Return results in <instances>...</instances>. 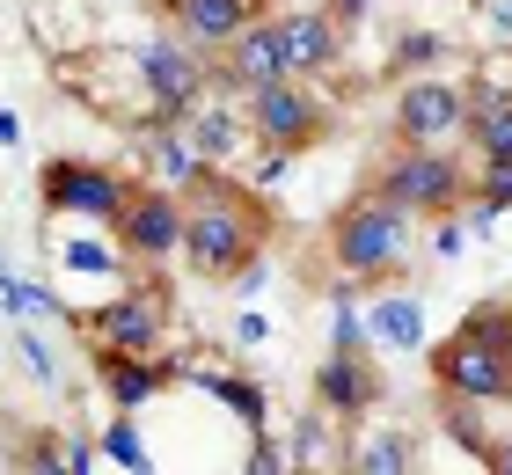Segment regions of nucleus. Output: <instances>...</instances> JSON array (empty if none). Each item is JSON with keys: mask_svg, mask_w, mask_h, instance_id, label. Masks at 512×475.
<instances>
[{"mask_svg": "<svg viewBox=\"0 0 512 475\" xmlns=\"http://www.w3.org/2000/svg\"><path fill=\"white\" fill-rule=\"evenodd\" d=\"M110 242L125 249L132 271L154 278L169 256H183V198H176V190H161V183H139L132 176V198L118 212V227H110Z\"/></svg>", "mask_w": 512, "mask_h": 475, "instance_id": "obj_9", "label": "nucleus"}, {"mask_svg": "<svg viewBox=\"0 0 512 475\" xmlns=\"http://www.w3.org/2000/svg\"><path fill=\"white\" fill-rule=\"evenodd\" d=\"M447 52H454V44L439 37V30H410L403 44H395V74H403V66H439Z\"/></svg>", "mask_w": 512, "mask_h": 475, "instance_id": "obj_26", "label": "nucleus"}, {"mask_svg": "<svg viewBox=\"0 0 512 475\" xmlns=\"http://www.w3.org/2000/svg\"><path fill=\"white\" fill-rule=\"evenodd\" d=\"M59 227H66V220H59ZM52 256H59V271H74V278H103L110 293H125V285H132L125 249H118V242H103V234H88V227H66ZM139 278H147V271H139Z\"/></svg>", "mask_w": 512, "mask_h": 475, "instance_id": "obj_18", "label": "nucleus"}, {"mask_svg": "<svg viewBox=\"0 0 512 475\" xmlns=\"http://www.w3.org/2000/svg\"><path fill=\"white\" fill-rule=\"evenodd\" d=\"M96 380H103V395H110L118 417H139L147 402H161L176 388V366L169 359H118V351H96Z\"/></svg>", "mask_w": 512, "mask_h": 475, "instance_id": "obj_15", "label": "nucleus"}, {"mask_svg": "<svg viewBox=\"0 0 512 475\" xmlns=\"http://www.w3.org/2000/svg\"><path fill=\"white\" fill-rule=\"evenodd\" d=\"M88 344L96 351H118V359H161V344H169V293H161L154 278H132L125 293H110L88 307Z\"/></svg>", "mask_w": 512, "mask_h": 475, "instance_id": "obj_7", "label": "nucleus"}, {"mask_svg": "<svg viewBox=\"0 0 512 475\" xmlns=\"http://www.w3.org/2000/svg\"><path fill=\"white\" fill-rule=\"evenodd\" d=\"M0 315H15V322H44V315H59V322H81L74 307H66L52 285H30V278H15V271H0Z\"/></svg>", "mask_w": 512, "mask_h": 475, "instance_id": "obj_20", "label": "nucleus"}, {"mask_svg": "<svg viewBox=\"0 0 512 475\" xmlns=\"http://www.w3.org/2000/svg\"><path fill=\"white\" fill-rule=\"evenodd\" d=\"M388 132H395V147H454L469 132V88L447 74H410L395 88Z\"/></svg>", "mask_w": 512, "mask_h": 475, "instance_id": "obj_8", "label": "nucleus"}, {"mask_svg": "<svg viewBox=\"0 0 512 475\" xmlns=\"http://www.w3.org/2000/svg\"><path fill=\"white\" fill-rule=\"evenodd\" d=\"M15 366H22V373H30V380H37V388H59V366H52V344H44V337H37V329H22V337H15Z\"/></svg>", "mask_w": 512, "mask_h": 475, "instance_id": "obj_25", "label": "nucleus"}, {"mask_svg": "<svg viewBox=\"0 0 512 475\" xmlns=\"http://www.w3.org/2000/svg\"><path fill=\"white\" fill-rule=\"evenodd\" d=\"M425 344V307L410 293H374L366 300V351H417Z\"/></svg>", "mask_w": 512, "mask_h": 475, "instance_id": "obj_19", "label": "nucleus"}, {"mask_svg": "<svg viewBox=\"0 0 512 475\" xmlns=\"http://www.w3.org/2000/svg\"><path fill=\"white\" fill-rule=\"evenodd\" d=\"M278 44H286V81H322V74H337V59H344V30L330 22L322 0L278 15Z\"/></svg>", "mask_w": 512, "mask_h": 475, "instance_id": "obj_12", "label": "nucleus"}, {"mask_svg": "<svg viewBox=\"0 0 512 475\" xmlns=\"http://www.w3.org/2000/svg\"><path fill=\"white\" fill-rule=\"evenodd\" d=\"M44 212L66 227H118V212L132 198V176L125 169H110V161H81V154H59V161H44Z\"/></svg>", "mask_w": 512, "mask_h": 475, "instance_id": "obj_6", "label": "nucleus"}, {"mask_svg": "<svg viewBox=\"0 0 512 475\" xmlns=\"http://www.w3.org/2000/svg\"><path fill=\"white\" fill-rule=\"evenodd\" d=\"M322 8H330V22H337V30H359V22H366V8H374V0H322Z\"/></svg>", "mask_w": 512, "mask_h": 475, "instance_id": "obj_29", "label": "nucleus"}, {"mask_svg": "<svg viewBox=\"0 0 512 475\" xmlns=\"http://www.w3.org/2000/svg\"><path fill=\"white\" fill-rule=\"evenodd\" d=\"M461 249H469V227H461L454 212H447V220H432V256H439V264H454Z\"/></svg>", "mask_w": 512, "mask_h": 475, "instance_id": "obj_28", "label": "nucleus"}, {"mask_svg": "<svg viewBox=\"0 0 512 475\" xmlns=\"http://www.w3.org/2000/svg\"><path fill=\"white\" fill-rule=\"evenodd\" d=\"M461 139L476 147V169H483V161H512V88L505 81L483 74L469 88V132H461Z\"/></svg>", "mask_w": 512, "mask_h": 475, "instance_id": "obj_16", "label": "nucleus"}, {"mask_svg": "<svg viewBox=\"0 0 512 475\" xmlns=\"http://www.w3.org/2000/svg\"><path fill=\"white\" fill-rule=\"evenodd\" d=\"M432 388L447 402H476V410L512 402V307L505 300H476L454 337L432 344Z\"/></svg>", "mask_w": 512, "mask_h": 475, "instance_id": "obj_2", "label": "nucleus"}, {"mask_svg": "<svg viewBox=\"0 0 512 475\" xmlns=\"http://www.w3.org/2000/svg\"><path fill=\"white\" fill-rule=\"evenodd\" d=\"M410 242H417V220L381 198H352L330 220V264L344 285H388L410 264Z\"/></svg>", "mask_w": 512, "mask_h": 475, "instance_id": "obj_4", "label": "nucleus"}, {"mask_svg": "<svg viewBox=\"0 0 512 475\" xmlns=\"http://www.w3.org/2000/svg\"><path fill=\"white\" fill-rule=\"evenodd\" d=\"M469 198H483V205L505 220V212H512V161H483L476 183H469Z\"/></svg>", "mask_w": 512, "mask_h": 475, "instance_id": "obj_24", "label": "nucleus"}, {"mask_svg": "<svg viewBox=\"0 0 512 475\" xmlns=\"http://www.w3.org/2000/svg\"><path fill=\"white\" fill-rule=\"evenodd\" d=\"M15 475H74V439L52 432V424H37V432L22 439V454H15Z\"/></svg>", "mask_w": 512, "mask_h": 475, "instance_id": "obj_21", "label": "nucleus"}, {"mask_svg": "<svg viewBox=\"0 0 512 475\" xmlns=\"http://www.w3.org/2000/svg\"><path fill=\"white\" fill-rule=\"evenodd\" d=\"M286 81V44H278V22H264L256 15L249 30L220 52V66H213V88L220 95H235V103H249L256 88H278Z\"/></svg>", "mask_w": 512, "mask_h": 475, "instance_id": "obj_10", "label": "nucleus"}, {"mask_svg": "<svg viewBox=\"0 0 512 475\" xmlns=\"http://www.w3.org/2000/svg\"><path fill=\"white\" fill-rule=\"evenodd\" d=\"M483 468H491V475H512V432H498L491 446H483Z\"/></svg>", "mask_w": 512, "mask_h": 475, "instance_id": "obj_30", "label": "nucleus"}, {"mask_svg": "<svg viewBox=\"0 0 512 475\" xmlns=\"http://www.w3.org/2000/svg\"><path fill=\"white\" fill-rule=\"evenodd\" d=\"M242 475H293V454L278 446L271 432H256L249 439V454H242Z\"/></svg>", "mask_w": 512, "mask_h": 475, "instance_id": "obj_27", "label": "nucleus"}, {"mask_svg": "<svg viewBox=\"0 0 512 475\" xmlns=\"http://www.w3.org/2000/svg\"><path fill=\"white\" fill-rule=\"evenodd\" d=\"M103 454L118 461L125 475H154V446L139 439V424H132V417H110V424H103Z\"/></svg>", "mask_w": 512, "mask_h": 475, "instance_id": "obj_22", "label": "nucleus"}, {"mask_svg": "<svg viewBox=\"0 0 512 475\" xmlns=\"http://www.w3.org/2000/svg\"><path fill=\"white\" fill-rule=\"evenodd\" d=\"M256 22V0H169V30L191 44V52H227L242 30Z\"/></svg>", "mask_w": 512, "mask_h": 475, "instance_id": "obj_14", "label": "nucleus"}, {"mask_svg": "<svg viewBox=\"0 0 512 475\" xmlns=\"http://www.w3.org/2000/svg\"><path fill=\"white\" fill-rule=\"evenodd\" d=\"M264 234H271V205L242 176L205 169L183 190V264H191V278L235 285L242 271L264 264Z\"/></svg>", "mask_w": 512, "mask_h": 475, "instance_id": "obj_1", "label": "nucleus"}, {"mask_svg": "<svg viewBox=\"0 0 512 475\" xmlns=\"http://www.w3.org/2000/svg\"><path fill=\"white\" fill-rule=\"evenodd\" d=\"M242 125H249V147H271V154H315L337 125V103L322 95V81H278V88H256L242 103Z\"/></svg>", "mask_w": 512, "mask_h": 475, "instance_id": "obj_5", "label": "nucleus"}, {"mask_svg": "<svg viewBox=\"0 0 512 475\" xmlns=\"http://www.w3.org/2000/svg\"><path fill=\"white\" fill-rule=\"evenodd\" d=\"M469 169H461L454 147H388L374 161V183H366V198H381L395 212H410V220H447V212L469 205Z\"/></svg>", "mask_w": 512, "mask_h": 475, "instance_id": "obj_3", "label": "nucleus"}, {"mask_svg": "<svg viewBox=\"0 0 512 475\" xmlns=\"http://www.w3.org/2000/svg\"><path fill=\"white\" fill-rule=\"evenodd\" d=\"M439 424H447V439H454V446H469V454L483 461L491 432H483V410H476V402H447V395H439Z\"/></svg>", "mask_w": 512, "mask_h": 475, "instance_id": "obj_23", "label": "nucleus"}, {"mask_svg": "<svg viewBox=\"0 0 512 475\" xmlns=\"http://www.w3.org/2000/svg\"><path fill=\"white\" fill-rule=\"evenodd\" d=\"M337 475H417V439L395 424H366L344 439V468Z\"/></svg>", "mask_w": 512, "mask_h": 475, "instance_id": "obj_17", "label": "nucleus"}, {"mask_svg": "<svg viewBox=\"0 0 512 475\" xmlns=\"http://www.w3.org/2000/svg\"><path fill=\"white\" fill-rule=\"evenodd\" d=\"M183 139H191V154L205 161V169H227V161H242L249 154V125H242V103H235V95H205V103L191 110V117H183V125H176Z\"/></svg>", "mask_w": 512, "mask_h": 475, "instance_id": "obj_13", "label": "nucleus"}, {"mask_svg": "<svg viewBox=\"0 0 512 475\" xmlns=\"http://www.w3.org/2000/svg\"><path fill=\"white\" fill-rule=\"evenodd\" d=\"M235 337H242V344H264V337H271V322H264V315H242V322H235Z\"/></svg>", "mask_w": 512, "mask_h": 475, "instance_id": "obj_31", "label": "nucleus"}, {"mask_svg": "<svg viewBox=\"0 0 512 475\" xmlns=\"http://www.w3.org/2000/svg\"><path fill=\"white\" fill-rule=\"evenodd\" d=\"M381 395H388V380L374 366V351H322L315 359V410L322 417H374Z\"/></svg>", "mask_w": 512, "mask_h": 475, "instance_id": "obj_11", "label": "nucleus"}]
</instances>
